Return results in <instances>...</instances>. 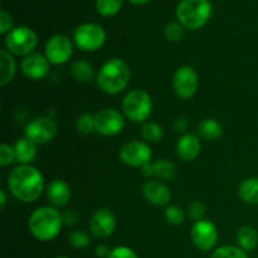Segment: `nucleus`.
Wrapping results in <instances>:
<instances>
[{
  "label": "nucleus",
  "mask_w": 258,
  "mask_h": 258,
  "mask_svg": "<svg viewBox=\"0 0 258 258\" xmlns=\"http://www.w3.org/2000/svg\"><path fill=\"white\" fill-rule=\"evenodd\" d=\"M0 204H2V209L4 211L5 207H7V194H5V190H0Z\"/></svg>",
  "instance_id": "a19ab883"
},
{
  "label": "nucleus",
  "mask_w": 258,
  "mask_h": 258,
  "mask_svg": "<svg viewBox=\"0 0 258 258\" xmlns=\"http://www.w3.org/2000/svg\"><path fill=\"white\" fill-rule=\"evenodd\" d=\"M45 57L50 64H64L70 60L73 53V45L70 38L63 34H55L48 39L44 48Z\"/></svg>",
  "instance_id": "9b49d317"
},
{
  "label": "nucleus",
  "mask_w": 258,
  "mask_h": 258,
  "mask_svg": "<svg viewBox=\"0 0 258 258\" xmlns=\"http://www.w3.org/2000/svg\"><path fill=\"white\" fill-rule=\"evenodd\" d=\"M141 136L148 143H159L164 136L163 127L156 122H144L141 126Z\"/></svg>",
  "instance_id": "a878e982"
},
{
  "label": "nucleus",
  "mask_w": 258,
  "mask_h": 258,
  "mask_svg": "<svg viewBox=\"0 0 258 258\" xmlns=\"http://www.w3.org/2000/svg\"><path fill=\"white\" fill-rule=\"evenodd\" d=\"M8 186L18 201L32 203L43 193L44 178L34 166L19 165L10 171L8 176Z\"/></svg>",
  "instance_id": "f257e3e1"
},
{
  "label": "nucleus",
  "mask_w": 258,
  "mask_h": 258,
  "mask_svg": "<svg viewBox=\"0 0 258 258\" xmlns=\"http://www.w3.org/2000/svg\"><path fill=\"white\" fill-rule=\"evenodd\" d=\"M14 151L15 159L20 165H30L37 156V145L27 138H23L15 143Z\"/></svg>",
  "instance_id": "6ab92c4d"
},
{
  "label": "nucleus",
  "mask_w": 258,
  "mask_h": 258,
  "mask_svg": "<svg viewBox=\"0 0 258 258\" xmlns=\"http://www.w3.org/2000/svg\"><path fill=\"white\" fill-rule=\"evenodd\" d=\"M111 251H112V249H110V247L106 246V244H98V246L96 247V256L98 258H107L110 256Z\"/></svg>",
  "instance_id": "58836bf2"
},
{
  "label": "nucleus",
  "mask_w": 258,
  "mask_h": 258,
  "mask_svg": "<svg viewBox=\"0 0 258 258\" xmlns=\"http://www.w3.org/2000/svg\"><path fill=\"white\" fill-rule=\"evenodd\" d=\"M202 150L201 139L198 135L191 133H186L180 136L176 144V154L179 159L183 161H193L199 156Z\"/></svg>",
  "instance_id": "dca6fc26"
},
{
  "label": "nucleus",
  "mask_w": 258,
  "mask_h": 258,
  "mask_svg": "<svg viewBox=\"0 0 258 258\" xmlns=\"http://www.w3.org/2000/svg\"><path fill=\"white\" fill-rule=\"evenodd\" d=\"M57 258H68V257H57Z\"/></svg>",
  "instance_id": "37998d69"
},
{
  "label": "nucleus",
  "mask_w": 258,
  "mask_h": 258,
  "mask_svg": "<svg viewBox=\"0 0 258 258\" xmlns=\"http://www.w3.org/2000/svg\"><path fill=\"white\" fill-rule=\"evenodd\" d=\"M141 174H143L144 176H146V178H151V176H154V163H148L146 165H144L143 168H141Z\"/></svg>",
  "instance_id": "ea45409f"
},
{
  "label": "nucleus",
  "mask_w": 258,
  "mask_h": 258,
  "mask_svg": "<svg viewBox=\"0 0 258 258\" xmlns=\"http://www.w3.org/2000/svg\"><path fill=\"white\" fill-rule=\"evenodd\" d=\"M49 60L47 57L40 53H32V54L24 57L22 60V68L23 75L29 80H42L45 76L49 73Z\"/></svg>",
  "instance_id": "2eb2a0df"
},
{
  "label": "nucleus",
  "mask_w": 258,
  "mask_h": 258,
  "mask_svg": "<svg viewBox=\"0 0 258 258\" xmlns=\"http://www.w3.org/2000/svg\"><path fill=\"white\" fill-rule=\"evenodd\" d=\"M211 258H248L246 251L239 247L223 246L217 248Z\"/></svg>",
  "instance_id": "c85d7f7f"
},
{
  "label": "nucleus",
  "mask_w": 258,
  "mask_h": 258,
  "mask_svg": "<svg viewBox=\"0 0 258 258\" xmlns=\"http://www.w3.org/2000/svg\"><path fill=\"white\" fill-rule=\"evenodd\" d=\"M63 217V224L66 226H76L78 223V219H80V216L77 214V212L73 211V209H70V211L64 212L62 214Z\"/></svg>",
  "instance_id": "e433bc0d"
},
{
  "label": "nucleus",
  "mask_w": 258,
  "mask_h": 258,
  "mask_svg": "<svg viewBox=\"0 0 258 258\" xmlns=\"http://www.w3.org/2000/svg\"><path fill=\"white\" fill-rule=\"evenodd\" d=\"M116 228V217L110 208H100L92 214L90 231L96 238H107Z\"/></svg>",
  "instance_id": "4468645a"
},
{
  "label": "nucleus",
  "mask_w": 258,
  "mask_h": 258,
  "mask_svg": "<svg viewBox=\"0 0 258 258\" xmlns=\"http://www.w3.org/2000/svg\"><path fill=\"white\" fill-rule=\"evenodd\" d=\"M237 242L243 251H253L258 246V232L251 226H242L237 233Z\"/></svg>",
  "instance_id": "5701e85b"
},
{
  "label": "nucleus",
  "mask_w": 258,
  "mask_h": 258,
  "mask_svg": "<svg viewBox=\"0 0 258 258\" xmlns=\"http://www.w3.org/2000/svg\"><path fill=\"white\" fill-rule=\"evenodd\" d=\"M130 2L135 5H141V4H145V3L150 2V0H130Z\"/></svg>",
  "instance_id": "79ce46f5"
},
{
  "label": "nucleus",
  "mask_w": 258,
  "mask_h": 258,
  "mask_svg": "<svg viewBox=\"0 0 258 258\" xmlns=\"http://www.w3.org/2000/svg\"><path fill=\"white\" fill-rule=\"evenodd\" d=\"M188 216L194 222L203 221L206 217V206L201 201H193L188 206Z\"/></svg>",
  "instance_id": "2f4dec72"
},
{
  "label": "nucleus",
  "mask_w": 258,
  "mask_h": 258,
  "mask_svg": "<svg viewBox=\"0 0 258 258\" xmlns=\"http://www.w3.org/2000/svg\"><path fill=\"white\" fill-rule=\"evenodd\" d=\"M76 127H77L78 133L83 134V135H90V134L95 133V115H91V113H82V115L77 118V121H76Z\"/></svg>",
  "instance_id": "c756f323"
},
{
  "label": "nucleus",
  "mask_w": 258,
  "mask_h": 258,
  "mask_svg": "<svg viewBox=\"0 0 258 258\" xmlns=\"http://www.w3.org/2000/svg\"><path fill=\"white\" fill-rule=\"evenodd\" d=\"M17 160L15 159L14 148H12L8 144H2L0 145V165L8 166Z\"/></svg>",
  "instance_id": "72a5a7b5"
},
{
  "label": "nucleus",
  "mask_w": 258,
  "mask_h": 258,
  "mask_svg": "<svg viewBox=\"0 0 258 258\" xmlns=\"http://www.w3.org/2000/svg\"><path fill=\"white\" fill-rule=\"evenodd\" d=\"M107 258H139L135 251L126 246H118L111 251L110 256Z\"/></svg>",
  "instance_id": "f704fd0d"
},
{
  "label": "nucleus",
  "mask_w": 258,
  "mask_h": 258,
  "mask_svg": "<svg viewBox=\"0 0 258 258\" xmlns=\"http://www.w3.org/2000/svg\"><path fill=\"white\" fill-rule=\"evenodd\" d=\"M122 112L133 122H145L153 112V100L146 91L135 88L126 93L122 100Z\"/></svg>",
  "instance_id": "39448f33"
},
{
  "label": "nucleus",
  "mask_w": 258,
  "mask_h": 258,
  "mask_svg": "<svg viewBox=\"0 0 258 258\" xmlns=\"http://www.w3.org/2000/svg\"><path fill=\"white\" fill-rule=\"evenodd\" d=\"M47 198L54 208L66 207L71 201V188L62 179H54L47 186Z\"/></svg>",
  "instance_id": "a211bd4d"
},
{
  "label": "nucleus",
  "mask_w": 258,
  "mask_h": 258,
  "mask_svg": "<svg viewBox=\"0 0 258 258\" xmlns=\"http://www.w3.org/2000/svg\"><path fill=\"white\" fill-rule=\"evenodd\" d=\"M173 127L175 130V133L179 134H186V128H188V121L184 117H176L173 122Z\"/></svg>",
  "instance_id": "4c0bfd02"
},
{
  "label": "nucleus",
  "mask_w": 258,
  "mask_h": 258,
  "mask_svg": "<svg viewBox=\"0 0 258 258\" xmlns=\"http://www.w3.org/2000/svg\"><path fill=\"white\" fill-rule=\"evenodd\" d=\"M13 18L12 15L4 9L0 12V34H8L13 29Z\"/></svg>",
  "instance_id": "c9c22d12"
},
{
  "label": "nucleus",
  "mask_w": 258,
  "mask_h": 258,
  "mask_svg": "<svg viewBox=\"0 0 258 258\" xmlns=\"http://www.w3.org/2000/svg\"><path fill=\"white\" fill-rule=\"evenodd\" d=\"M70 243L75 248H86V247L90 246L91 238L86 232L75 231L70 234Z\"/></svg>",
  "instance_id": "473e14b6"
},
{
  "label": "nucleus",
  "mask_w": 258,
  "mask_h": 258,
  "mask_svg": "<svg viewBox=\"0 0 258 258\" xmlns=\"http://www.w3.org/2000/svg\"><path fill=\"white\" fill-rule=\"evenodd\" d=\"M144 198L150 204L156 207H163L170 202L171 193L168 186L158 180H149L144 184Z\"/></svg>",
  "instance_id": "f3484780"
},
{
  "label": "nucleus",
  "mask_w": 258,
  "mask_h": 258,
  "mask_svg": "<svg viewBox=\"0 0 258 258\" xmlns=\"http://www.w3.org/2000/svg\"><path fill=\"white\" fill-rule=\"evenodd\" d=\"M17 72L15 59L9 50L0 49V86L5 87L14 78Z\"/></svg>",
  "instance_id": "aec40b11"
},
{
  "label": "nucleus",
  "mask_w": 258,
  "mask_h": 258,
  "mask_svg": "<svg viewBox=\"0 0 258 258\" xmlns=\"http://www.w3.org/2000/svg\"><path fill=\"white\" fill-rule=\"evenodd\" d=\"M190 237L197 248L201 251H211L218 242V229L211 221L203 219V221L194 222Z\"/></svg>",
  "instance_id": "f8f14e48"
},
{
  "label": "nucleus",
  "mask_w": 258,
  "mask_h": 258,
  "mask_svg": "<svg viewBox=\"0 0 258 258\" xmlns=\"http://www.w3.org/2000/svg\"><path fill=\"white\" fill-rule=\"evenodd\" d=\"M175 165L171 161L166 159H160V160L154 163V176L161 180H171L175 176Z\"/></svg>",
  "instance_id": "393cba45"
},
{
  "label": "nucleus",
  "mask_w": 258,
  "mask_h": 258,
  "mask_svg": "<svg viewBox=\"0 0 258 258\" xmlns=\"http://www.w3.org/2000/svg\"><path fill=\"white\" fill-rule=\"evenodd\" d=\"M199 138L208 141H216L223 135V126L216 118H204L198 123Z\"/></svg>",
  "instance_id": "412c9836"
},
{
  "label": "nucleus",
  "mask_w": 258,
  "mask_h": 258,
  "mask_svg": "<svg viewBox=\"0 0 258 258\" xmlns=\"http://www.w3.org/2000/svg\"><path fill=\"white\" fill-rule=\"evenodd\" d=\"M153 158L150 146L143 141L133 140L120 149V159L123 164L133 168H143Z\"/></svg>",
  "instance_id": "1a4fd4ad"
},
{
  "label": "nucleus",
  "mask_w": 258,
  "mask_h": 258,
  "mask_svg": "<svg viewBox=\"0 0 258 258\" xmlns=\"http://www.w3.org/2000/svg\"><path fill=\"white\" fill-rule=\"evenodd\" d=\"M165 219L169 224L171 226H179L185 219V214L184 211L178 206H169L165 209Z\"/></svg>",
  "instance_id": "7c9ffc66"
},
{
  "label": "nucleus",
  "mask_w": 258,
  "mask_h": 258,
  "mask_svg": "<svg viewBox=\"0 0 258 258\" xmlns=\"http://www.w3.org/2000/svg\"><path fill=\"white\" fill-rule=\"evenodd\" d=\"M131 71L121 58H111L102 64L96 76L98 88L107 95H117L127 87Z\"/></svg>",
  "instance_id": "f03ea898"
},
{
  "label": "nucleus",
  "mask_w": 258,
  "mask_h": 258,
  "mask_svg": "<svg viewBox=\"0 0 258 258\" xmlns=\"http://www.w3.org/2000/svg\"><path fill=\"white\" fill-rule=\"evenodd\" d=\"M212 15L209 0H181L176 9V17L185 29L198 30L207 24Z\"/></svg>",
  "instance_id": "20e7f679"
},
{
  "label": "nucleus",
  "mask_w": 258,
  "mask_h": 258,
  "mask_svg": "<svg viewBox=\"0 0 258 258\" xmlns=\"http://www.w3.org/2000/svg\"><path fill=\"white\" fill-rule=\"evenodd\" d=\"M71 76L75 81L81 83H87L90 81L93 80V67L91 63H88L87 60H75L71 66Z\"/></svg>",
  "instance_id": "b1692460"
},
{
  "label": "nucleus",
  "mask_w": 258,
  "mask_h": 258,
  "mask_svg": "<svg viewBox=\"0 0 258 258\" xmlns=\"http://www.w3.org/2000/svg\"><path fill=\"white\" fill-rule=\"evenodd\" d=\"M185 28L179 22H169L164 28V35L169 42H179L184 38Z\"/></svg>",
  "instance_id": "cd10ccee"
},
{
  "label": "nucleus",
  "mask_w": 258,
  "mask_h": 258,
  "mask_svg": "<svg viewBox=\"0 0 258 258\" xmlns=\"http://www.w3.org/2000/svg\"><path fill=\"white\" fill-rule=\"evenodd\" d=\"M96 133L103 136L118 135L123 130L125 118L115 108H103L95 115Z\"/></svg>",
  "instance_id": "ddd939ff"
},
{
  "label": "nucleus",
  "mask_w": 258,
  "mask_h": 258,
  "mask_svg": "<svg viewBox=\"0 0 258 258\" xmlns=\"http://www.w3.org/2000/svg\"><path fill=\"white\" fill-rule=\"evenodd\" d=\"M63 226V217L57 208L52 206L40 207L29 217L28 227L34 238L48 242L59 234Z\"/></svg>",
  "instance_id": "7ed1b4c3"
},
{
  "label": "nucleus",
  "mask_w": 258,
  "mask_h": 258,
  "mask_svg": "<svg viewBox=\"0 0 258 258\" xmlns=\"http://www.w3.org/2000/svg\"><path fill=\"white\" fill-rule=\"evenodd\" d=\"M38 45V37L29 27L13 28L5 37V49L15 55H27L34 53Z\"/></svg>",
  "instance_id": "423d86ee"
},
{
  "label": "nucleus",
  "mask_w": 258,
  "mask_h": 258,
  "mask_svg": "<svg viewBox=\"0 0 258 258\" xmlns=\"http://www.w3.org/2000/svg\"><path fill=\"white\" fill-rule=\"evenodd\" d=\"M198 73L190 66H183L178 68L173 78V88L181 100H189L193 97L198 90Z\"/></svg>",
  "instance_id": "6e6552de"
},
{
  "label": "nucleus",
  "mask_w": 258,
  "mask_h": 258,
  "mask_svg": "<svg viewBox=\"0 0 258 258\" xmlns=\"http://www.w3.org/2000/svg\"><path fill=\"white\" fill-rule=\"evenodd\" d=\"M238 196L244 203L258 204V176L244 179L239 184Z\"/></svg>",
  "instance_id": "4be33fe9"
},
{
  "label": "nucleus",
  "mask_w": 258,
  "mask_h": 258,
  "mask_svg": "<svg viewBox=\"0 0 258 258\" xmlns=\"http://www.w3.org/2000/svg\"><path fill=\"white\" fill-rule=\"evenodd\" d=\"M57 125L52 118L37 117L25 126L24 135L35 145H43L52 141L57 135Z\"/></svg>",
  "instance_id": "9d476101"
},
{
  "label": "nucleus",
  "mask_w": 258,
  "mask_h": 258,
  "mask_svg": "<svg viewBox=\"0 0 258 258\" xmlns=\"http://www.w3.org/2000/svg\"><path fill=\"white\" fill-rule=\"evenodd\" d=\"M123 0H96V9L102 17H113L121 10Z\"/></svg>",
  "instance_id": "bb28decb"
},
{
  "label": "nucleus",
  "mask_w": 258,
  "mask_h": 258,
  "mask_svg": "<svg viewBox=\"0 0 258 258\" xmlns=\"http://www.w3.org/2000/svg\"><path fill=\"white\" fill-rule=\"evenodd\" d=\"M73 40L80 49L85 52H96L106 42V32L100 24L83 23L73 32Z\"/></svg>",
  "instance_id": "0eeeda50"
}]
</instances>
